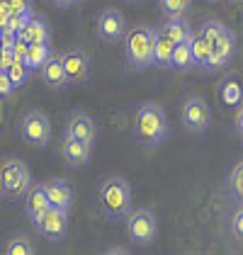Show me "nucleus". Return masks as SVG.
I'll use <instances>...</instances> for the list:
<instances>
[{"instance_id":"obj_2","label":"nucleus","mask_w":243,"mask_h":255,"mask_svg":"<svg viewBox=\"0 0 243 255\" xmlns=\"http://www.w3.org/2000/svg\"><path fill=\"white\" fill-rule=\"evenodd\" d=\"M153 39H156V27L139 24V27H126L124 32V61L129 68L143 71L153 66Z\"/></svg>"},{"instance_id":"obj_5","label":"nucleus","mask_w":243,"mask_h":255,"mask_svg":"<svg viewBox=\"0 0 243 255\" xmlns=\"http://www.w3.org/2000/svg\"><path fill=\"white\" fill-rule=\"evenodd\" d=\"M20 136L27 146L32 148H44L51 136H54V127H51V119L46 117L41 110H27L20 117Z\"/></svg>"},{"instance_id":"obj_26","label":"nucleus","mask_w":243,"mask_h":255,"mask_svg":"<svg viewBox=\"0 0 243 255\" xmlns=\"http://www.w3.org/2000/svg\"><path fill=\"white\" fill-rule=\"evenodd\" d=\"M226 190H229V195L234 197V202H241L243 199V165L241 163H234L231 173L226 177Z\"/></svg>"},{"instance_id":"obj_25","label":"nucleus","mask_w":243,"mask_h":255,"mask_svg":"<svg viewBox=\"0 0 243 255\" xmlns=\"http://www.w3.org/2000/svg\"><path fill=\"white\" fill-rule=\"evenodd\" d=\"M2 71L7 73V78L12 80V85H15V88H22V85L29 80V73H32V71L24 66V61L22 59H12L5 68H2Z\"/></svg>"},{"instance_id":"obj_19","label":"nucleus","mask_w":243,"mask_h":255,"mask_svg":"<svg viewBox=\"0 0 243 255\" xmlns=\"http://www.w3.org/2000/svg\"><path fill=\"white\" fill-rule=\"evenodd\" d=\"M190 54H192V66H195V68H202V71L209 68L212 46H209V41L204 39L197 29H195V32H192V37H190Z\"/></svg>"},{"instance_id":"obj_37","label":"nucleus","mask_w":243,"mask_h":255,"mask_svg":"<svg viewBox=\"0 0 243 255\" xmlns=\"http://www.w3.org/2000/svg\"><path fill=\"white\" fill-rule=\"evenodd\" d=\"M234 2H239V0H234Z\"/></svg>"},{"instance_id":"obj_14","label":"nucleus","mask_w":243,"mask_h":255,"mask_svg":"<svg viewBox=\"0 0 243 255\" xmlns=\"http://www.w3.org/2000/svg\"><path fill=\"white\" fill-rule=\"evenodd\" d=\"M24 44H49L51 46V29H49V20L41 17V15H34L29 12L27 20L22 24V29L17 32Z\"/></svg>"},{"instance_id":"obj_36","label":"nucleus","mask_w":243,"mask_h":255,"mask_svg":"<svg viewBox=\"0 0 243 255\" xmlns=\"http://www.w3.org/2000/svg\"><path fill=\"white\" fill-rule=\"evenodd\" d=\"M0 199H2V190H0Z\"/></svg>"},{"instance_id":"obj_3","label":"nucleus","mask_w":243,"mask_h":255,"mask_svg":"<svg viewBox=\"0 0 243 255\" xmlns=\"http://www.w3.org/2000/svg\"><path fill=\"white\" fill-rule=\"evenodd\" d=\"M102 212L115 219H124L134 209V195H131V185L126 182V177L110 175L100 182V192H98Z\"/></svg>"},{"instance_id":"obj_10","label":"nucleus","mask_w":243,"mask_h":255,"mask_svg":"<svg viewBox=\"0 0 243 255\" xmlns=\"http://www.w3.org/2000/svg\"><path fill=\"white\" fill-rule=\"evenodd\" d=\"M95 29H98V37L102 41L122 44L124 32H126V20L117 7H105V10H100V15L95 20Z\"/></svg>"},{"instance_id":"obj_29","label":"nucleus","mask_w":243,"mask_h":255,"mask_svg":"<svg viewBox=\"0 0 243 255\" xmlns=\"http://www.w3.org/2000/svg\"><path fill=\"white\" fill-rule=\"evenodd\" d=\"M231 231H234V238L241 241L243 238V209L241 202H236V209H234V216H231Z\"/></svg>"},{"instance_id":"obj_4","label":"nucleus","mask_w":243,"mask_h":255,"mask_svg":"<svg viewBox=\"0 0 243 255\" xmlns=\"http://www.w3.org/2000/svg\"><path fill=\"white\" fill-rule=\"evenodd\" d=\"M124 219H126V224H124L126 238L134 246L146 248V246L156 243V238H158V221H156V214L151 209H146V207L131 209Z\"/></svg>"},{"instance_id":"obj_6","label":"nucleus","mask_w":243,"mask_h":255,"mask_svg":"<svg viewBox=\"0 0 243 255\" xmlns=\"http://www.w3.org/2000/svg\"><path fill=\"white\" fill-rule=\"evenodd\" d=\"M32 185V173L20 158H5L0 163V190L7 197H22Z\"/></svg>"},{"instance_id":"obj_32","label":"nucleus","mask_w":243,"mask_h":255,"mask_svg":"<svg viewBox=\"0 0 243 255\" xmlns=\"http://www.w3.org/2000/svg\"><path fill=\"white\" fill-rule=\"evenodd\" d=\"M105 253L107 255H124L126 248H122V246H110V248H105Z\"/></svg>"},{"instance_id":"obj_8","label":"nucleus","mask_w":243,"mask_h":255,"mask_svg":"<svg viewBox=\"0 0 243 255\" xmlns=\"http://www.w3.org/2000/svg\"><path fill=\"white\" fill-rule=\"evenodd\" d=\"M59 56H61V66H63V73H66L68 85H81V83H85V80L90 78V73H93V59H90V54L85 49L73 46V49L63 51Z\"/></svg>"},{"instance_id":"obj_23","label":"nucleus","mask_w":243,"mask_h":255,"mask_svg":"<svg viewBox=\"0 0 243 255\" xmlns=\"http://www.w3.org/2000/svg\"><path fill=\"white\" fill-rule=\"evenodd\" d=\"M51 54V46L49 44H27V51H24V66L29 71H39V66L49 59Z\"/></svg>"},{"instance_id":"obj_15","label":"nucleus","mask_w":243,"mask_h":255,"mask_svg":"<svg viewBox=\"0 0 243 255\" xmlns=\"http://www.w3.org/2000/svg\"><path fill=\"white\" fill-rule=\"evenodd\" d=\"M66 134H71V136L81 138V141L93 146L95 138H98V124H95V119L90 117V115L76 110V112H71L68 119H66Z\"/></svg>"},{"instance_id":"obj_24","label":"nucleus","mask_w":243,"mask_h":255,"mask_svg":"<svg viewBox=\"0 0 243 255\" xmlns=\"http://www.w3.org/2000/svg\"><path fill=\"white\" fill-rule=\"evenodd\" d=\"M170 68L175 71H190L195 68L192 66V54H190V41H182V44H173V56H170Z\"/></svg>"},{"instance_id":"obj_28","label":"nucleus","mask_w":243,"mask_h":255,"mask_svg":"<svg viewBox=\"0 0 243 255\" xmlns=\"http://www.w3.org/2000/svg\"><path fill=\"white\" fill-rule=\"evenodd\" d=\"M7 12L10 15H15V17H20V15H29V12H34L32 10V0H7Z\"/></svg>"},{"instance_id":"obj_30","label":"nucleus","mask_w":243,"mask_h":255,"mask_svg":"<svg viewBox=\"0 0 243 255\" xmlns=\"http://www.w3.org/2000/svg\"><path fill=\"white\" fill-rule=\"evenodd\" d=\"M15 93H17V88L12 85V80L7 78V73L0 68V95H2V98H12Z\"/></svg>"},{"instance_id":"obj_31","label":"nucleus","mask_w":243,"mask_h":255,"mask_svg":"<svg viewBox=\"0 0 243 255\" xmlns=\"http://www.w3.org/2000/svg\"><path fill=\"white\" fill-rule=\"evenodd\" d=\"M234 129H236V134H239V136L243 134V110H241V105H236V119H234Z\"/></svg>"},{"instance_id":"obj_12","label":"nucleus","mask_w":243,"mask_h":255,"mask_svg":"<svg viewBox=\"0 0 243 255\" xmlns=\"http://www.w3.org/2000/svg\"><path fill=\"white\" fill-rule=\"evenodd\" d=\"M44 185V192L49 197V204L56 207V209H63V212H71L73 204H76V190L73 185L66 180V177H51Z\"/></svg>"},{"instance_id":"obj_35","label":"nucleus","mask_w":243,"mask_h":255,"mask_svg":"<svg viewBox=\"0 0 243 255\" xmlns=\"http://www.w3.org/2000/svg\"><path fill=\"white\" fill-rule=\"evenodd\" d=\"M0 49H2V39H0Z\"/></svg>"},{"instance_id":"obj_7","label":"nucleus","mask_w":243,"mask_h":255,"mask_svg":"<svg viewBox=\"0 0 243 255\" xmlns=\"http://www.w3.org/2000/svg\"><path fill=\"white\" fill-rule=\"evenodd\" d=\"M180 122L185 131L190 134H202L212 124V107L200 95H190L180 102Z\"/></svg>"},{"instance_id":"obj_21","label":"nucleus","mask_w":243,"mask_h":255,"mask_svg":"<svg viewBox=\"0 0 243 255\" xmlns=\"http://www.w3.org/2000/svg\"><path fill=\"white\" fill-rule=\"evenodd\" d=\"M170 56H173V41L156 27V39H153V66L158 68H170Z\"/></svg>"},{"instance_id":"obj_13","label":"nucleus","mask_w":243,"mask_h":255,"mask_svg":"<svg viewBox=\"0 0 243 255\" xmlns=\"http://www.w3.org/2000/svg\"><path fill=\"white\" fill-rule=\"evenodd\" d=\"M61 158L71 168H83L93 158V146L63 131V138H61Z\"/></svg>"},{"instance_id":"obj_17","label":"nucleus","mask_w":243,"mask_h":255,"mask_svg":"<svg viewBox=\"0 0 243 255\" xmlns=\"http://www.w3.org/2000/svg\"><path fill=\"white\" fill-rule=\"evenodd\" d=\"M39 78L49 90H63V88H68V80H66L63 66H61V56L56 51H51L49 59L39 66Z\"/></svg>"},{"instance_id":"obj_33","label":"nucleus","mask_w":243,"mask_h":255,"mask_svg":"<svg viewBox=\"0 0 243 255\" xmlns=\"http://www.w3.org/2000/svg\"><path fill=\"white\" fill-rule=\"evenodd\" d=\"M54 2H56V5H61V7H68V5H73L76 0H54Z\"/></svg>"},{"instance_id":"obj_11","label":"nucleus","mask_w":243,"mask_h":255,"mask_svg":"<svg viewBox=\"0 0 243 255\" xmlns=\"http://www.w3.org/2000/svg\"><path fill=\"white\" fill-rule=\"evenodd\" d=\"M34 229H37V234H41L46 241L61 243V241H66V236H68V212L56 209V207H49V209L44 212V216L34 224Z\"/></svg>"},{"instance_id":"obj_9","label":"nucleus","mask_w":243,"mask_h":255,"mask_svg":"<svg viewBox=\"0 0 243 255\" xmlns=\"http://www.w3.org/2000/svg\"><path fill=\"white\" fill-rule=\"evenodd\" d=\"M209 46H212V56H209V68L207 71L226 68L231 63V59H234V54H236V34H234V29L222 24L219 32L214 34V39L209 41Z\"/></svg>"},{"instance_id":"obj_18","label":"nucleus","mask_w":243,"mask_h":255,"mask_svg":"<svg viewBox=\"0 0 243 255\" xmlns=\"http://www.w3.org/2000/svg\"><path fill=\"white\" fill-rule=\"evenodd\" d=\"M163 34L168 37V39L173 41V44H182V41H190V37H192V24L185 20V17H165L163 20V24L158 27Z\"/></svg>"},{"instance_id":"obj_27","label":"nucleus","mask_w":243,"mask_h":255,"mask_svg":"<svg viewBox=\"0 0 243 255\" xmlns=\"http://www.w3.org/2000/svg\"><path fill=\"white\" fill-rule=\"evenodd\" d=\"M165 17H185L192 7V0H158Z\"/></svg>"},{"instance_id":"obj_16","label":"nucleus","mask_w":243,"mask_h":255,"mask_svg":"<svg viewBox=\"0 0 243 255\" xmlns=\"http://www.w3.org/2000/svg\"><path fill=\"white\" fill-rule=\"evenodd\" d=\"M22 197H24V214L29 219V224L34 226L41 216H44V212L51 207V204H49V197L44 192V185H41V182H32Z\"/></svg>"},{"instance_id":"obj_1","label":"nucleus","mask_w":243,"mask_h":255,"mask_svg":"<svg viewBox=\"0 0 243 255\" xmlns=\"http://www.w3.org/2000/svg\"><path fill=\"white\" fill-rule=\"evenodd\" d=\"M170 134L168 115L158 102H141L134 115V136L146 151L158 148Z\"/></svg>"},{"instance_id":"obj_34","label":"nucleus","mask_w":243,"mask_h":255,"mask_svg":"<svg viewBox=\"0 0 243 255\" xmlns=\"http://www.w3.org/2000/svg\"><path fill=\"white\" fill-rule=\"evenodd\" d=\"M126 2H136V0H126Z\"/></svg>"},{"instance_id":"obj_20","label":"nucleus","mask_w":243,"mask_h":255,"mask_svg":"<svg viewBox=\"0 0 243 255\" xmlns=\"http://www.w3.org/2000/svg\"><path fill=\"white\" fill-rule=\"evenodd\" d=\"M217 95H219V100H222L226 107L241 105L243 90H241V83H239V76H226V78L219 83V88H217Z\"/></svg>"},{"instance_id":"obj_22","label":"nucleus","mask_w":243,"mask_h":255,"mask_svg":"<svg viewBox=\"0 0 243 255\" xmlns=\"http://www.w3.org/2000/svg\"><path fill=\"white\" fill-rule=\"evenodd\" d=\"M37 253V246H34V238L27 234H15L7 238L5 243V255H34Z\"/></svg>"}]
</instances>
